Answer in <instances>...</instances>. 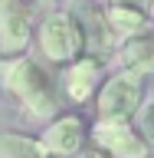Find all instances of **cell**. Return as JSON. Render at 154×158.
Returning <instances> with one entry per match:
<instances>
[{"mask_svg": "<svg viewBox=\"0 0 154 158\" xmlns=\"http://www.w3.org/2000/svg\"><path fill=\"white\" fill-rule=\"evenodd\" d=\"M3 86L17 96L23 106V115L33 122H49L59 115L62 106V79L49 69V59H39L33 53L10 56L3 66Z\"/></svg>", "mask_w": 154, "mask_h": 158, "instance_id": "6da1fadb", "label": "cell"}, {"mask_svg": "<svg viewBox=\"0 0 154 158\" xmlns=\"http://www.w3.org/2000/svg\"><path fill=\"white\" fill-rule=\"evenodd\" d=\"M36 46L39 56L49 59L53 66H66L72 59H79L85 53V33H82V23L72 10H46L43 20L36 27Z\"/></svg>", "mask_w": 154, "mask_h": 158, "instance_id": "7a4b0ae2", "label": "cell"}, {"mask_svg": "<svg viewBox=\"0 0 154 158\" xmlns=\"http://www.w3.org/2000/svg\"><path fill=\"white\" fill-rule=\"evenodd\" d=\"M144 96H148L144 73L118 66L115 73H108V79L102 82V89H98L95 115L98 118H138Z\"/></svg>", "mask_w": 154, "mask_h": 158, "instance_id": "3957f363", "label": "cell"}, {"mask_svg": "<svg viewBox=\"0 0 154 158\" xmlns=\"http://www.w3.org/2000/svg\"><path fill=\"white\" fill-rule=\"evenodd\" d=\"M43 3L36 0H0V56H20L33 46L43 20Z\"/></svg>", "mask_w": 154, "mask_h": 158, "instance_id": "277c9868", "label": "cell"}, {"mask_svg": "<svg viewBox=\"0 0 154 158\" xmlns=\"http://www.w3.org/2000/svg\"><path fill=\"white\" fill-rule=\"evenodd\" d=\"M92 142L105 148L112 158H151L154 145L144 138L135 118H98L92 122Z\"/></svg>", "mask_w": 154, "mask_h": 158, "instance_id": "5b68a950", "label": "cell"}, {"mask_svg": "<svg viewBox=\"0 0 154 158\" xmlns=\"http://www.w3.org/2000/svg\"><path fill=\"white\" fill-rule=\"evenodd\" d=\"M62 92H66L69 102L76 106H85L98 96L102 82L108 79V59L105 56H95V53H82L79 59L66 63L62 66Z\"/></svg>", "mask_w": 154, "mask_h": 158, "instance_id": "8992f818", "label": "cell"}, {"mask_svg": "<svg viewBox=\"0 0 154 158\" xmlns=\"http://www.w3.org/2000/svg\"><path fill=\"white\" fill-rule=\"evenodd\" d=\"M39 138L46 142V148L53 152V158H76L82 155L85 142H92V128L85 125V118L76 115V112H66V115L49 118Z\"/></svg>", "mask_w": 154, "mask_h": 158, "instance_id": "52a82bcc", "label": "cell"}, {"mask_svg": "<svg viewBox=\"0 0 154 158\" xmlns=\"http://www.w3.org/2000/svg\"><path fill=\"white\" fill-rule=\"evenodd\" d=\"M72 13L79 17L82 33H85V53H95V56H105V59L115 56L121 36L115 33L112 20H108V7H102V3H95V0H89V3L72 7Z\"/></svg>", "mask_w": 154, "mask_h": 158, "instance_id": "ba28073f", "label": "cell"}, {"mask_svg": "<svg viewBox=\"0 0 154 158\" xmlns=\"http://www.w3.org/2000/svg\"><path fill=\"white\" fill-rule=\"evenodd\" d=\"M115 63L125 69H135V73H144L151 76L154 73V27L144 30V33H135L118 43L115 49Z\"/></svg>", "mask_w": 154, "mask_h": 158, "instance_id": "9c48e42d", "label": "cell"}, {"mask_svg": "<svg viewBox=\"0 0 154 158\" xmlns=\"http://www.w3.org/2000/svg\"><path fill=\"white\" fill-rule=\"evenodd\" d=\"M108 20H112V27H115V33L121 40L135 36V33H144V30L154 27V13L151 10H144L141 3H131V0H108Z\"/></svg>", "mask_w": 154, "mask_h": 158, "instance_id": "30bf717a", "label": "cell"}, {"mask_svg": "<svg viewBox=\"0 0 154 158\" xmlns=\"http://www.w3.org/2000/svg\"><path fill=\"white\" fill-rule=\"evenodd\" d=\"M0 158H53L43 138L20 135V132H0Z\"/></svg>", "mask_w": 154, "mask_h": 158, "instance_id": "8fae6325", "label": "cell"}, {"mask_svg": "<svg viewBox=\"0 0 154 158\" xmlns=\"http://www.w3.org/2000/svg\"><path fill=\"white\" fill-rule=\"evenodd\" d=\"M138 128L144 132V138L154 145V92H148L144 96V102H141V112H138Z\"/></svg>", "mask_w": 154, "mask_h": 158, "instance_id": "7c38bea8", "label": "cell"}, {"mask_svg": "<svg viewBox=\"0 0 154 158\" xmlns=\"http://www.w3.org/2000/svg\"><path fill=\"white\" fill-rule=\"evenodd\" d=\"M79 158H112V155H108V152L98 145V142H92V145L82 148V155H79Z\"/></svg>", "mask_w": 154, "mask_h": 158, "instance_id": "4fadbf2b", "label": "cell"}, {"mask_svg": "<svg viewBox=\"0 0 154 158\" xmlns=\"http://www.w3.org/2000/svg\"><path fill=\"white\" fill-rule=\"evenodd\" d=\"M148 10H151V13H154V0H148Z\"/></svg>", "mask_w": 154, "mask_h": 158, "instance_id": "5bb4252c", "label": "cell"}, {"mask_svg": "<svg viewBox=\"0 0 154 158\" xmlns=\"http://www.w3.org/2000/svg\"><path fill=\"white\" fill-rule=\"evenodd\" d=\"M36 3H43V7H46V3H53V0H36Z\"/></svg>", "mask_w": 154, "mask_h": 158, "instance_id": "9a60e30c", "label": "cell"}, {"mask_svg": "<svg viewBox=\"0 0 154 158\" xmlns=\"http://www.w3.org/2000/svg\"><path fill=\"white\" fill-rule=\"evenodd\" d=\"M131 3H138V0H131Z\"/></svg>", "mask_w": 154, "mask_h": 158, "instance_id": "2e32d148", "label": "cell"}]
</instances>
